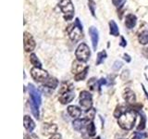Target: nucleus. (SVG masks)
<instances>
[{
  "instance_id": "obj_1",
  "label": "nucleus",
  "mask_w": 148,
  "mask_h": 139,
  "mask_svg": "<svg viewBox=\"0 0 148 139\" xmlns=\"http://www.w3.org/2000/svg\"><path fill=\"white\" fill-rule=\"evenodd\" d=\"M136 120V112L132 109H128L124 114L119 118L118 123L123 130H131L133 128Z\"/></svg>"
},
{
  "instance_id": "obj_2",
  "label": "nucleus",
  "mask_w": 148,
  "mask_h": 139,
  "mask_svg": "<svg viewBox=\"0 0 148 139\" xmlns=\"http://www.w3.org/2000/svg\"><path fill=\"white\" fill-rule=\"evenodd\" d=\"M58 7L64 13L65 20L71 21L74 15V7L71 0H61L58 4Z\"/></svg>"
},
{
  "instance_id": "obj_3",
  "label": "nucleus",
  "mask_w": 148,
  "mask_h": 139,
  "mask_svg": "<svg viewBox=\"0 0 148 139\" xmlns=\"http://www.w3.org/2000/svg\"><path fill=\"white\" fill-rule=\"evenodd\" d=\"M75 55L78 60H81V61H83V62L87 61L88 58H89L91 56L89 46L84 43H82L81 45H79V46L76 49Z\"/></svg>"
},
{
  "instance_id": "obj_4",
  "label": "nucleus",
  "mask_w": 148,
  "mask_h": 139,
  "mask_svg": "<svg viewBox=\"0 0 148 139\" xmlns=\"http://www.w3.org/2000/svg\"><path fill=\"white\" fill-rule=\"evenodd\" d=\"M80 106L82 109L84 110H89L92 109V95L87 91H82L80 94Z\"/></svg>"
},
{
  "instance_id": "obj_5",
  "label": "nucleus",
  "mask_w": 148,
  "mask_h": 139,
  "mask_svg": "<svg viewBox=\"0 0 148 139\" xmlns=\"http://www.w3.org/2000/svg\"><path fill=\"white\" fill-rule=\"evenodd\" d=\"M67 32L69 35V38L73 42H77L82 37V30L80 29L77 25L71 24L67 28Z\"/></svg>"
},
{
  "instance_id": "obj_6",
  "label": "nucleus",
  "mask_w": 148,
  "mask_h": 139,
  "mask_svg": "<svg viewBox=\"0 0 148 139\" xmlns=\"http://www.w3.org/2000/svg\"><path fill=\"white\" fill-rule=\"evenodd\" d=\"M32 77L34 79L36 82H45L48 78V73L45 70H42L41 68L34 67L31 70Z\"/></svg>"
},
{
  "instance_id": "obj_7",
  "label": "nucleus",
  "mask_w": 148,
  "mask_h": 139,
  "mask_svg": "<svg viewBox=\"0 0 148 139\" xmlns=\"http://www.w3.org/2000/svg\"><path fill=\"white\" fill-rule=\"evenodd\" d=\"M23 45H24V50L26 52H31L35 48V41L29 32H25L23 35Z\"/></svg>"
},
{
  "instance_id": "obj_8",
  "label": "nucleus",
  "mask_w": 148,
  "mask_h": 139,
  "mask_svg": "<svg viewBox=\"0 0 148 139\" xmlns=\"http://www.w3.org/2000/svg\"><path fill=\"white\" fill-rule=\"evenodd\" d=\"M28 88H29V93L31 96V101L35 103L37 106H40L42 103V96H41V93L39 92V90H37L34 86V85H32V83H29Z\"/></svg>"
},
{
  "instance_id": "obj_9",
  "label": "nucleus",
  "mask_w": 148,
  "mask_h": 139,
  "mask_svg": "<svg viewBox=\"0 0 148 139\" xmlns=\"http://www.w3.org/2000/svg\"><path fill=\"white\" fill-rule=\"evenodd\" d=\"M87 68H88V66H86V64L84 62L77 59L72 63L71 72H72V73L74 74V75H77V74L82 72L83 71H85Z\"/></svg>"
},
{
  "instance_id": "obj_10",
  "label": "nucleus",
  "mask_w": 148,
  "mask_h": 139,
  "mask_svg": "<svg viewBox=\"0 0 148 139\" xmlns=\"http://www.w3.org/2000/svg\"><path fill=\"white\" fill-rule=\"evenodd\" d=\"M89 34L91 36V40H92V48L94 50L96 51L97 48V45H98V40H99V34H98V31L95 27L92 26L89 28Z\"/></svg>"
},
{
  "instance_id": "obj_11",
  "label": "nucleus",
  "mask_w": 148,
  "mask_h": 139,
  "mask_svg": "<svg viewBox=\"0 0 148 139\" xmlns=\"http://www.w3.org/2000/svg\"><path fill=\"white\" fill-rule=\"evenodd\" d=\"M58 130L57 124H53V123H44L43 128H42V131H43V134L45 136H49V134H54L56 133Z\"/></svg>"
},
{
  "instance_id": "obj_12",
  "label": "nucleus",
  "mask_w": 148,
  "mask_h": 139,
  "mask_svg": "<svg viewBox=\"0 0 148 139\" xmlns=\"http://www.w3.org/2000/svg\"><path fill=\"white\" fill-rule=\"evenodd\" d=\"M74 97H75V94H74V92L72 90H71L62 94L61 96L59 97V101L61 102L62 104H68L73 100Z\"/></svg>"
},
{
  "instance_id": "obj_13",
  "label": "nucleus",
  "mask_w": 148,
  "mask_h": 139,
  "mask_svg": "<svg viewBox=\"0 0 148 139\" xmlns=\"http://www.w3.org/2000/svg\"><path fill=\"white\" fill-rule=\"evenodd\" d=\"M91 122H89L86 119H77L73 122V128L76 130V131H82V130L84 128L86 125L89 124Z\"/></svg>"
},
{
  "instance_id": "obj_14",
  "label": "nucleus",
  "mask_w": 148,
  "mask_h": 139,
  "mask_svg": "<svg viewBox=\"0 0 148 139\" xmlns=\"http://www.w3.org/2000/svg\"><path fill=\"white\" fill-rule=\"evenodd\" d=\"M136 21H137V18L135 15L133 14H128L125 19V25L128 28V29H132V28L136 25Z\"/></svg>"
},
{
  "instance_id": "obj_15",
  "label": "nucleus",
  "mask_w": 148,
  "mask_h": 139,
  "mask_svg": "<svg viewBox=\"0 0 148 139\" xmlns=\"http://www.w3.org/2000/svg\"><path fill=\"white\" fill-rule=\"evenodd\" d=\"M123 97H124V99L126 100L129 104H134V103H135V101H136L135 94H134V93L131 89L125 90Z\"/></svg>"
},
{
  "instance_id": "obj_16",
  "label": "nucleus",
  "mask_w": 148,
  "mask_h": 139,
  "mask_svg": "<svg viewBox=\"0 0 148 139\" xmlns=\"http://www.w3.org/2000/svg\"><path fill=\"white\" fill-rule=\"evenodd\" d=\"M23 122H24V127H25V129L27 130V131L32 132V130L34 129V127H35V123H34V120H32V118L30 117V116L25 115V116H24V120H23Z\"/></svg>"
},
{
  "instance_id": "obj_17",
  "label": "nucleus",
  "mask_w": 148,
  "mask_h": 139,
  "mask_svg": "<svg viewBox=\"0 0 148 139\" xmlns=\"http://www.w3.org/2000/svg\"><path fill=\"white\" fill-rule=\"evenodd\" d=\"M68 113L71 115L72 118H78L82 115V110L76 106H69Z\"/></svg>"
},
{
  "instance_id": "obj_18",
  "label": "nucleus",
  "mask_w": 148,
  "mask_h": 139,
  "mask_svg": "<svg viewBox=\"0 0 148 139\" xmlns=\"http://www.w3.org/2000/svg\"><path fill=\"white\" fill-rule=\"evenodd\" d=\"M109 28H110V34L114 36H119V27L113 20H111L109 21Z\"/></svg>"
},
{
  "instance_id": "obj_19",
  "label": "nucleus",
  "mask_w": 148,
  "mask_h": 139,
  "mask_svg": "<svg viewBox=\"0 0 148 139\" xmlns=\"http://www.w3.org/2000/svg\"><path fill=\"white\" fill-rule=\"evenodd\" d=\"M44 83H45V86H47L49 88H53V89H55V88L57 87L58 85V81L56 78H54V77L47 78Z\"/></svg>"
},
{
  "instance_id": "obj_20",
  "label": "nucleus",
  "mask_w": 148,
  "mask_h": 139,
  "mask_svg": "<svg viewBox=\"0 0 148 139\" xmlns=\"http://www.w3.org/2000/svg\"><path fill=\"white\" fill-rule=\"evenodd\" d=\"M127 110H128V109L126 108V107H124V106H118L117 108H116L115 111H114V117L119 119L120 116H121L122 114H124Z\"/></svg>"
},
{
  "instance_id": "obj_21",
  "label": "nucleus",
  "mask_w": 148,
  "mask_h": 139,
  "mask_svg": "<svg viewBox=\"0 0 148 139\" xmlns=\"http://www.w3.org/2000/svg\"><path fill=\"white\" fill-rule=\"evenodd\" d=\"M138 40L142 45H146L148 44V31H143L139 34Z\"/></svg>"
},
{
  "instance_id": "obj_22",
  "label": "nucleus",
  "mask_w": 148,
  "mask_h": 139,
  "mask_svg": "<svg viewBox=\"0 0 148 139\" xmlns=\"http://www.w3.org/2000/svg\"><path fill=\"white\" fill-rule=\"evenodd\" d=\"M30 61H31V63L34 65V66L35 67V68H41L42 67V63H41V61L38 59V58H37V56L34 54V53H32V54H31V56H30Z\"/></svg>"
},
{
  "instance_id": "obj_23",
  "label": "nucleus",
  "mask_w": 148,
  "mask_h": 139,
  "mask_svg": "<svg viewBox=\"0 0 148 139\" xmlns=\"http://www.w3.org/2000/svg\"><path fill=\"white\" fill-rule=\"evenodd\" d=\"M140 114H141V120H140V123H139L137 130L138 131H143V129L145 128V124H146V117H145V114L143 113V111H140Z\"/></svg>"
},
{
  "instance_id": "obj_24",
  "label": "nucleus",
  "mask_w": 148,
  "mask_h": 139,
  "mask_svg": "<svg viewBox=\"0 0 148 139\" xmlns=\"http://www.w3.org/2000/svg\"><path fill=\"white\" fill-rule=\"evenodd\" d=\"M87 132H88V134H89L90 136H95V133H96V129H95V126L92 122H91L89 124L87 125Z\"/></svg>"
},
{
  "instance_id": "obj_25",
  "label": "nucleus",
  "mask_w": 148,
  "mask_h": 139,
  "mask_svg": "<svg viewBox=\"0 0 148 139\" xmlns=\"http://www.w3.org/2000/svg\"><path fill=\"white\" fill-rule=\"evenodd\" d=\"M106 58V52L104 51H101L98 54H97V58H96V65H99L102 62H104V60Z\"/></svg>"
},
{
  "instance_id": "obj_26",
  "label": "nucleus",
  "mask_w": 148,
  "mask_h": 139,
  "mask_svg": "<svg viewBox=\"0 0 148 139\" xmlns=\"http://www.w3.org/2000/svg\"><path fill=\"white\" fill-rule=\"evenodd\" d=\"M38 107L35 103H34L32 101H31V109H32V112L34 114V116L36 119H39V109Z\"/></svg>"
},
{
  "instance_id": "obj_27",
  "label": "nucleus",
  "mask_w": 148,
  "mask_h": 139,
  "mask_svg": "<svg viewBox=\"0 0 148 139\" xmlns=\"http://www.w3.org/2000/svg\"><path fill=\"white\" fill-rule=\"evenodd\" d=\"M95 109H90L89 110H87V112H86V114H85V118L84 119H86V120H88L89 122H92V120H94V118H95Z\"/></svg>"
},
{
  "instance_id": "obj_28",
  "label": "nucleus",
  "mask_w": 148,
  "mask_h": 139,
  "mask_svg": "<svg viewBox=\"0 0 148 139\" xmlns=\"http://www.w3.org/2000/svg\"><path fill=\"white\" fill-rule=\"evenodd\" d=\"M88 70H89V68H87V69L85 70V71H83L82 72L77 74V75H75V77H74V78H75V80H76V81H82V80H84L85 77H86V75H87Z\"/></svg>"
},
{
  "instance_id": "obj_29",
  "label": "nucleus",
  "mask_w": 148,
  "mask_h": 139,
  "mask_svg": "<svg viewBox=\"0 0 148 139\" xmlns=\"http://www.w3.org/2000/svg\"><path fill=\"white\" fill-rule=\"evenodd\" d=\"M88 5H89V8L91 10V13L92 16L95 15V3L94 0H88Z\"/></svg>"
},
{
  "instance_id": "obj_30",
  "label": "nucleus",
  "mask_w": 148,
  "mask_h": 139,
  "mask_svg": "<svg viewBox=\"0 0 148 139\" xmlns=\"http://www.w3.org/2000/svg\"><path fill=\"white\" fill-rule=\"evenodd\" d=\"M96 85H97V81H96L95 78H92L89 80V82H88V86H89L92 90L95 89V87L96 86Z\"/></svg>"
},
{
  "instance_id": "obj_31",
  "label": "nucleus",
  "mask_w": 148,
  "mask_h": 139,
  "mask_svg": "<svg viewBox=\"0 0 148 139\" xmlns=\"http://www.w3.org/2000/svg\"><path fill=\"white\" fill-rule=\"evenodd\" d=\"M71 88H69L67 83H62L61 88L59 89V93L60 94H64V93H66L68 91H71Z\"/></svg>"
},
{
  "instance_id": "obj_32",
  "label": "nucleus",
  "mask_w": 148,
  "mask_h": 139,
  "mask_svg": "<svg viewBox=\"0 0 148 139\" xmlns=\"http://www.w3.org/2000/svg\"><path fill=\"white\" fill-rule=\"evenodd\" d=\"M125 1H126V0H112L113 4L115 5L116 7H118V8L122 7L123 4L125 3Z\"/></svg>"
},
{
  "instance_id": "obj_33",
  "label": "nucleus",
  "mask_w": 148,
  "mask_h": 139,
  "mask_svg": "<svg viewBox=\"0 0 148 139\" xmlns=\"http://www.w3.org/2000/svg\"><path fill=\"white\" fill-rule=\"evenodd\" d=\"M122 67V62L121 61H119V60H117L114 65H113V70L114 71H119V70Z\"/></svg>"
},
{
  "instance_id": "obj_34",
  "label": "nucleus",
  "mask_w": 148,
  "mask_h": 139,
  "mask_svg": "<svg viewBox=\"0 0 148 139\" xmlns=\"http://www.w3.org/2000/svg\"><path fill=\"white\" fill-rule=\"evenodd\" d=\"M24 139H39V138L34 133H25Z\"/></svg>"
},
{
  "instance_id": "obj_35",
  "label": "nucleus",
  "mask_w": 148,
  "mask_h": 139,
  "mask_svg": "<svg viewBox=\"0 0 148 139\" xmlns=\"http://www.w3.org/2000/svg\"><path fill=\"white\" fill-rule=\"evenodd\" d=\"M119 45L122 46V47H125V46L127 45V41L125 40V38L123 36L120 37V43H119Z\"/></svg>"
},
{
  "instance_id": "obj_36",
  "label": "nucleus",
  "mask_w": 148,
  "mask_h": 139,
  "mask_svg": "<svg viewBox=\"0 0 148 139\" xmlns=\"http://www.w3.org/2000/svg\"><path fill=\"white\" fill-rule=\"evenodd\" d=\"M74 24L77 25L79 28H80V29H82V24L81 23L80 20H79V18H76V19H75V21H74Z\"/></svg>"
},
{
  "instance_id": "obj_37",
  "label": "nucleus",
  "mask_w": 148,
  "mask_h": 139,
  "mask_svg": "<svg viewBox=\"0 0 148 139\" xmlns=\"http://www.w3.org/2000/svg\"><path fill=\"white\" fill-rule=\"evenodd\" d=\"M49 139H62V136L60 133H54L52 134V136H50Z\"/></svg>"
},
{
  "instance_id": "obj_38",
  "label": "nucleus",
  "mask_w": 148,
  "mask_h": 139,
  "mask_svg": "<svg viewBox=\"0 0 148 139\" xmlns=\"http://www.w3.org/2000/svg\"><path fill=\"white\" fill-rule=\"evenodd\" d=\"M106 83V79L102 78V79H100L99 81H97V86H98V87L100 88V86H101V85H105Z\"/></svg>"
},
{
  "instance_id": "obj_39",
  "label": "nucleus",
  "mask_w": 148,
  "mask_h": 139,
  "mask_svg": "<svg viewBox=\"0 0 148 139\" xmlns=\"http://www.w3.org/2000/svg\"><path fill=\"white\" fill-rule=\"evenodd\" d=\"M123 58H124V59L126 60L127 62H131V60H132V59H131V57H130V56H129L128 54H124V55H123Z\"/></svg>"
},
{
  "instance_id": "obj_40",
  "label": "nucleus",
  "mask_w": 148,
  "mask_h": 139,
  "mask_svg": "<svg viewBox=\"0 0 148 139\" xmlns=\"http://www.w3.org/2000/svg\"><path fill=\"white\" fill-rule=\"evenodd\" d=\"M143 92L145 93V95H146V97H147V98H148V93H147V91L145 90V86H143Z\"/></svg>"
},
{
  "instance_id": "obj_41",
  "label": "nucleus",
  "mask_w": 148,
  "mask_h": 139,
  "mask_svg": "<svg viewBox=\"0 0 148 139\" xmlns=\"http://www.w3.org/2000/svg\"><path fill=\"white\" fill-rule=\"evenodd\" d=\"M132 139H142V138H141V137H139L138 136H136V134H135V136L132 137Z\"/></svg>"
},
{
  "instance_id": "obj_42",
  "label": "nucleus",
  "mask_w": 148,
  "mask_h": 139,
  "mask_svg": "<svg viewBox=\"0 0 148 139\" xmlns=\"http://www.w3.org/2000/svg\"><path fill=\"white\" fill-rule=\"evenodd\" d=\"M95 139H100V137L98 136V137H96V138H95Z\"/></svg>"
}]
</instances>
